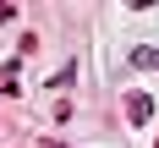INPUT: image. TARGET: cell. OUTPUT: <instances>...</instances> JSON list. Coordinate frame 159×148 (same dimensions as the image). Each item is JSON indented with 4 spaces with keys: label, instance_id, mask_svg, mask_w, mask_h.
Instances as JSON below:
<instances>
[{
    "label": "cell",
    "instance_id": "obj_4",
    "mask_svg": "<svg viewBox=\"0 0 159 148\" xmlns=\"http://www.w3.org/2000/svg\"><path fill=\"white\" fill-rule=\"evenodd\" d=\"M39 148H71V143H55V137H44V143H39Z\"/></svg>",
    "mask_w": 159,
    "mask_h": 148
},
{
    "label": "cell",
    "instance_id": "obj_3",
    "mask_svg": "<svg viewBox=\"0 0 159 148\" xmlns=\"http://www.w3.org/2000/svg\"><path fill=\"white\" fill-rule=\"evenodd\" d=\"M16 16V6H6V0H0V28H6V22H11Z\"/></svg>",
    "mask_w": 159,
    "mask_h": 148
},
{
    "label": "cell",
    "instance_id": "obj_1",
    "mask_svg": "<svg viewBox=\"0 0 159 148\" xmlns=\"http://www.w3.org/2000/svg\"><path fill=\"white\" fill-rule=\"evenodd\" d=\"M154 110H159V104H154L148 93H132V99H126V121H132V126H148Z\"/></svg>",
    "mask_w": 159,
    "mask_h": 148
},
{
    "label": "cell",
    "instance_id": "obj_2",
    "mask_svg": "<svg viewBox=\"0 0 159 148\" xmlns=\"http://www.w3.org/2000/svg\"><path fill=\"white\" fill-rule=\"evenodd\" d=\"M132 66H143V71H154V66H159V49H148V44H143L137 55H132Z\"/></svg>",
    "mask_w": 159,
    "mask_h": 148
}]
</instances>
